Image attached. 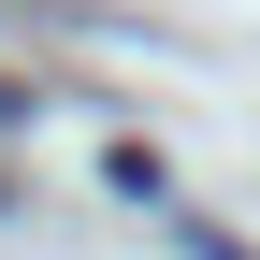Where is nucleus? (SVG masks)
<instances>
[{"instance_id": "1", "label": "nucleus", "mask_w": 260, "mask_h": 260, "mask_svg": "<svg viewBox=\"0 0 260 260\" xmlns=\"http://www.w3.org/2000/svg\"><path fill=\"white\" fill-rule=\"evenodd\" d=\"M102 188H116V203H174V174H159V145H102Z\"/></svg>"}, {"instance_id": "2", "label": "nucleus", "mask_w": 260, "mask_h": 260, "mask_svg": "<svg viewBox=\"0 0 260 260\" xmlns=\"http://www.w3.org/2000/svg\"><path fill=\"white\" fill-rule=\"evenodd\" d=\"M29 116H44V87H29V73H0V130H29Z\"/></svg>"}, {"instance_id": "3", "label": "nucleus", "mask_w": 260, "mask_h": 260, "mask_svg": "<svg viewBox=\"0 0 260 260\" xmlns=\"http://www.w3.org/2000/svg\"><path fill=\"white\" fill-rule=\"evenodd\" d=\"M174 232H188V260H260V246H232V232H203V217H174Z\"/></svg>"}, {"instance_id": "4", "label": "nucleus", "mask_w": 260, "mask_h": 260, "mask_svg": "<svg viewBox=\"0 0 260 260\" xmlns=\"http://www.w3.org/2000/svg\"><path fill=\"white\" fill-rule=\"evenodd\" d=\"M0 217H15V174H0Z\"/></svg>"}]
</instances>
